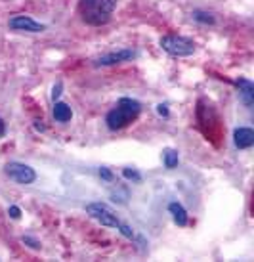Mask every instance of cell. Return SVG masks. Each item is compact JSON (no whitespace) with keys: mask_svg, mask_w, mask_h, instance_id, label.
I'll list each match as a JSON object with an SVG mask.
<instances>
[{"mask_svg":"<svg viewBox=\"0 0 254 262\" xmlns=\"http://www.w3.org/2000/svg\"><path fill=\"white\" fill-rule=\"evenodd\" d=\"M117 8V0H79V14L82 21L92 27H102L109 23Z\"/></svg>","mask_w":254,"mask_h":262,"instance_id":"obj_1","label":"cell"},{"mask_svg":"<svg viewBox=\"0 0 254 262\" xmlns=\"http://www.w3.org/2000/svg\"><path fill=\"white\" fill-rule=\"evenodd\" d=\"M142 111V103L138 100H132V98H121L117 102V107L111 110L105 117V123H107L109 130H121L124 126H128L132 121H136V117Z\"/></svg>","mask_w":254,"mask_h":262,"instance_id":"obj_2","label":"cell"},{"mask_svg":"<svg viewBox=\"0 0 254 262\" xmlns=\"http://www.w3.org/2000/svg\"><path fill=\"white\" fill-rule=\"evenodd\" d=\"M86 212L94 220H98L102 226H107V228H117L119 232L123 233L124 237L134 239V230H132L128 224L121 222V220H119V216H117L115 212L111 211L105 203H100V201H96V203H88L86 205Z\"/></svg>","mask_w":254,"mask_h":262,"instance_id":"obj_3","label":"cell"},{"mask_svg":"<svg viewBox=\"0 0 254 262\" xmlns=\"http://www.w3.org/2000/svg\"><path fill=\"white\" fill-rule=\"evenodd\" d=\"M159 44L163 50L174 58H188L195 52L193 40H189L186 37H178V35H165V37H160Z\"/></svg>","mask_w":254,"mask_h":262,"instance_id":"obj_4","label":"cell"},{"mask_svg":"<svg viewBox=\"0 0 254 262\" xmlns=\"http://www.w3.org/2000/svg\"><path fill=\"white\" fill-rule=\"evenodd\" d=\"M6 174L14 180V182L21 184V186H29L36 180V172L35 168H31L29 165H25V163H17V161H12V163H8L6 167Z\"/></svg>","mask_w":254,"mask_h":262,"instance_id":"obj_5","label":"cell"},{"mask_svg":"<svg viewBox=\"0 0 254 262\" xmlns=\"http://www.w3.org/2000/svg\"><path fill=\"white\" fill-rule=\"evenodd\" d=\"M10 29L14 31H25V33H42L46 27H44L42 23L35 21L31 15H14L10 21Z\"/></svg>","mask_w":254,"mask_h":262,"instance_id":"obj_6","label":"cell"},{"mask_svg":"<svg viewBox=\"0 0 254 262\" xmlns=\"http://www.w3.org/2000/svg\"><path fill=\"white\" fill-rule=\"evenodd\" d=\"M134 58H138V52L130 50V48H124V50L111 52V54H105L102 58H98L96 59V66H117V63H123V61H132Z\"/></svg>","mask_w":254,"mask_h":262,"instance_id":"obj_7","label":"cell"},{"mask_svg":"<svg viewBox=\"0 0 254 262\" xmlns=\"http://www.w3.org/2000/svg\"><path fill=\"white\" fill-rule=\"evenodd\" d=\"M233 142H235V147L239 149H248V147L254 146V130L248 128V126H239L233 132Z\"/></svg>","mask_w":254,"mask_h":262,"instance_id":"obj_8","label":"cell"},{"mask_svg":"<svg viewBox=\"0 0 254 262\" xmlns=\"http://www.w3.org/2000/svg\"><path fill=\"white\" fill-rule=\"evenodd\" d=\"M235 84H237V88H239V96H241V100H243V103L247 105L248 110H252L254 107V84L248 79H245V77H239Z\"/></svg>","mask_w":254,"mask_h":262,"instance_id":"obj_9","label":"cell"},{"mask_svg":"<svg viewBox=\"0 0 254 262\" xmlns=\"http://www.w3.org/2000/svg\"><path fill=\"white\" fill-rule=\"evenodd\" d=\"M168 212L172 214V220H174L178 226H188V222H189L188 211H186L178 201H172V203L168 205Z\"/></svg>","mask_w":254,"mask_h":262,"instance_id":"obj_10","label":"cell"},{"mask_svg":"<svg viewBox=\"0 0 254 262\" xmlns=\"http://www.w3.org/2000/svg\"><path fill=\"white\" fill-rule=\"evenodd\" d=\"M54 119L58 121V123H67V121H71L73 119V110L63 102H56L54 103Z\"/></svg>","mask_w":254,"mask_h":262,"instance_id":"obj_11","label":"cell"},{"mask_svg":"<svg viewBox=\"0 0 254 262\" xmlns=\"http://www.w3.org/2000/svg\"><path fill=\"white\" fill-rule=\"evenodd\" d=\"M163 161H165V167L167 168H176L178 167V163H180V155H178V151L176 149H165V153H163Z\"/></svg>","mask_w":254,"mask_h":262,"instance_id":"obj_12","label":"cell"},{"mask_svg":"<svg viewBox=\"0 0 254 262\" xmlns=\"http://www.w3.org/2000/svg\"><path fill=\"white\" fill-rule=\"evenodd\" d=\"M193 19L199 23H204V25H214V23H216L214 15L209 14V12H203V10H195V12H193Z\"/></svg>","mask_w":254,"mask_h":262,"instance_id":"obj_13","label":"cell"},{"mask_svg":"<svg viewBox=\"0 0 254 262\" xmlns=\"http://www.w3.org/2000/svg\"><path fill=\"white\" fill-rule=\"evenodd\" d=\"M123 176L126 180H132V182H142V174L134 168H123Z\"/></svg>","mask_w":254,"mask_h":262,"instance_id":"obj_14","label":"cell"},{"mask_svg":"<svg viewBox=\"0 0 254 262\" xmlns=\"http://www.w3.org/2000/svg\"><path fill=\"white\" fill-rule=\"evenodd\" d=\"M8 214L12 216L14 220H17L19 216H21V211H19V207H15V205H12L10 209H8Z\"/></svg>","mask_w":254,"mask_h":262,"instance_id":"obj_15","label":"cell"},{"mask_svg":"<svg viewBox=\"0 0 254 262\" xmlns=\"http://www.w3.org/2000/svg\"><path fill=\"white\" fill-rule=\"evenodd\" d=\"M100 176H102L103 180H107V182H111V180H113V172H111L109 168H105V167L100 168Z\"/></svg>","mask_w":254,"mask_h":262,"instance_id":"obj_16","label":"cell"},{"mask_svg":"<svg viewBox=\"0 0 254 262\" xmlns=\"http://www.w3.org/2000/svg\"><path fill=\"white\" fill-rule=\"evenodd\" d=\"M21 241H23V243H29V245L33 249H38V247H40V243H38L36 239H33V237H29V235H27V237H23Z\"/></svg>","mask_w":254,"mask_h":262,"instance_id":"obj_17","label":"cell"},{"mask_svg":"<svg viewBox=\"0 0 254 262\" xmlns=\"http://www.w3.org/2000/svg\"><path fill=\"white\" fill-rule=\"evenodd\" d=\"M59 94H61V82H58V84L54 86V92H52V100L56 102V100L59 98Z\"/></svg>","mask_w":254,"mask_h":262,"instance_id":"obj_18","label":"cell"},{"mask_svg":"<svg viewBox=\"0 0 254 262\" xmlns=\"http://www.w3.org/2000/svg\"><path fill=\"white\" fill-rule=\"evenodd\" d=\"M157 113H159V115H163V117H168L167 105H163V103H160V105H157Z\"/></svg>","mask_w":254,"mask_h":262,"instance_id":"obj_19","label":"cell"},{"mask_svg":"<svg viewBox=\"0 0 254 262\" xmlns=\"http://www.w3.org/2000/svg\"><path fill=\"white\" fill-rule=\"evenodd\" d=\"M4 134H6V123L0 119V136H4Z\"/></svg>","mask_w":254,"mask_h":262,"instance_id":"obj_20","label":"cell"}]
</instances>
